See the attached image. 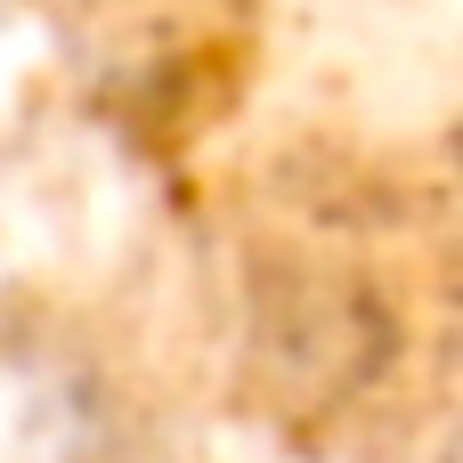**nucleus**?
Returning a JSON list of instances; mask_svg holds the SVG:
<instances>
[{
    "label": "nucleus",
    "mask_w": 463,
    "mask_h": 463,
    "mask_svg": "<svg viewBox=\"0 0 463 463\" xmlns=\"http://www.w3.org/2000/svg\"><path fill=\"white\" fill-rule=\"evenodd\" d=\"M122 399L73 342H0V463H114Z\"/></svg>",
    "instance_id": "f257e3e1"
}]
</instances>
